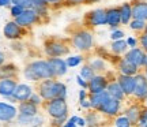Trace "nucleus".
Segmentation results:
<instances>
[{
  "label": "nucleus",
  "instance_id": "nucleus-3",
  "mask_svg": "<svg viewBox=\"0 0 147 127\" xmlns=\"http://www.w3.org/2000/svg\"><path fill=\"white\" fill-rule=\"evenodd\" d=\"M71 47H74L79 52H90L94 47V37L93 33L87 27H79L76 30H74L71 37Z\"/></svg>",
  "mask_w": 147,
  "mask_h": 127
},
{
  "label": "nucleus",
  "instance_id": "nucleus-44",
  "mask_svg": "<svg viewBox=\"0 0 147 127\" xmlns=\"http://www.w3.org/2000/svg\"><path fill=\"white\" fill-rule=\"evenodd\" d=\"M127 44H128V48H135V47H139V38L134 37V36H129V37L125 40Z\"/></svg>",
  "mask_w": 147,
  "mask_h": 127
},
{
  "label": "nucleus",
  "instance_id": "nucleus-16",
  "mask_svg": "<svg viewBox=\"0 0 147 127\" xmlns=\"http://www.w3.org/2000/svg\"><path fill=\"white\" fill-rule=\"evenodd\" d=\"M18 116V108L8 103H0V122H12Z\"/></svg>",
  "mask_w": 147,
  "mask_h": 127
},
{
  "label": "nucleus",
  "instance_id": "nucleus-38",
  "mask_svg": "<svg viewBox=\"0 0 147 127\" xmlns=\"http://www.w3.org/2000/svg\"><path fill=\"white\" fill-rule=\"evenodd\" d=\"M45 123V116L42 115L41 112L37 113L36 116H33V123L32 126H37V127H42V124Z\"/></svg>",
  "mask_w": 147,
  "mask_h": 127
},
{
  "label": "nucleus",
  "instance_id": "nucleus-1",
  "mask_svg": "<svg viewBox=\"0 0 147 127\" xmlns=\"http://www.w3.org/2000/svg\"><path fill=\"white\" fill-rule=\"evenodd\" d=\"M37 93L45 101L52 98H67V86L59 78H48L37 82Z\"/></svg>",
  "mask_w": 147,
  "mask_h": 127
},
{
  "label": "nucleus",
  "instance_id": "nucleus-53",
  "mask_svg": "<svg viewBox=\"0 0 147 127\" xmlns=\"http://www.w3.org/2000/svg\"><path fill=\"white\" fill-rule=\"evenodd\" d=\"M143 73H144V75H146V78H147V69H144V71H143Z\"/></svg>",
  "mask_w": 147,
  "mask_h": 127
},
{
  "label": "nucleus",
  "instance_id": "nucleus-22",
  "mask_svg": "<svg viewBox=\"0 0 147 127\" xmlns=\"http://www.w3.org/2000/svg\"><path fill=\"white\" fill-rule=\"evenodd\" d=\"M106 92L109 93L110 97H113V98H117V100H120V101H124V100L127 98L125 93H124V90L121 89L120 84L117 82V78H116V79L109 81V84H108V88H106Z\"/></svg>",
  "mask_w": 147,
  "mask_h": 127
},
{
  "label": "nucleus",
  "instance_id": "nucleus-42",
  "mask_svg": "<svg viewBox=\"0 0 147 127\" xmlns=\"http://www.w3.org/2000/svg\"><path fill=\"white\" fill-rule=\"evenodd\" d=\"M136 127H147V108H144L142 112V115L139 117V122H138Z\"/></svg>",
  "mask_w": 147,
  "mask_h": 127
},
{
  "label": "nucleus",
  "instance_id": "nucleus-54",
  "mask_svg": "<svg viewBox=\"0 0 147 127\" xmlns=\"http://www.w3.org/2000/svg\"><path fill=\"white\" fill-rule=\"evenodd\" d=\"M144 105H146V108H147V97H146V100H144Z\"/></svg>",
  "mask_w": 147,
  "mask_h": 127
},
{
  "label": "nucleus",
  "instance_id": "nucleus-34",
  "mask_svg": "<svg viewBox=\"0 0 147 127\" xmlns=\"http://www.w3.org/2000/svg\"><path fill=\"white\" fill-rule=\"evenodd\" d=\"M16 122L19 123V124H22V126H32L33 123V116H30V115H25V113H19L18 112V116H16Z\"/></svg>",
  "mask_w": 147,
  "mask_h": 127
},
{
  "label": "nucleus",
  "instance_id": "nucleus-21",
  "mask_svg": "<svg viewBox=\"0 0 147 127\" xmlns=\"http://www.w3.org/2000/svg\"><path fill=\"white\" fill-rule=\"evenodd\" d=\"M18 82L15 81V78H1L0 79V96L3 97H10L14 94Z\"/></svg>",
  "mask_w": 147,
  "mask_h": 127
},
{
  "label": "nucleus",
  "instance_id": "nucleus-4",
  "mask_svg": "<svg viewBox=\"0 0 147 127\" xmlns=\"http://www.w3.org/2000/svg\"><path fill=\"white\" fill-rule=\"evenodd\" d=\"M71 51V41L69 38H57L49 37L44 42V52L47 58H61L67 56Z\"/></svg>",
  "mask_w": 147,
  "mask_h": 127
},
{
  "label": "nucleus",
  "instance_id": "nucleus-28",
  "mask_svg": "<svg viewBox=\"0 0 147 127\" xmlns=\"http://www.w3.org/2000/svg\"><path fill=\"white\" fill-rule=\"evenodd\" d=\"M120 7V14H121V25H129L132 21V4L131 3H123Z\"/></svg>",
  "mask_w": 147,
  "mask_h": 127
},
{
  "label": "nucleus",
  "instance_id": "nucleus-37",
  "mask_svg": "<svg viewBox=\"0 0 147 127\" xmlns=\"http://www.w3.org/2000/svg\"><path fill=\"white\" fill-rule=\"evenodd\" d=\"M47 3L52 10V8H60V7L65 5V3H68V0H47Z\"/></svg>",
  "mask_w": 147,
  "mask_h": 127
},
{
  "label": "nucleus",
  "instance_id": "nucleus-24",
  "mask_svg": "<svg viewBox=\"0 0 147 127\" xmlns=\"http://www.w3.org/2000/svg\"><path fill=\"white\" fill-rule=\"evenodd\" d=\"M18 112L19 113H25V115H30V116H36L37 113L41 112V107L33 104L30 100L21 101L19 107H18Z\"/></svg>",
  "mask_w": 147,
  "mask_h": 127
},
{
  "label": "nucleus",
  "instance_id": "nucleus-35",
  "mask_svg": "<svg viewBox=\"0 0 147 127\" xmlns=\"http://www.w3.org/2000/svg\"><path fill=\"white\" fill-rule=\"evenodd\" d=\"M25 11V8L23 7H21V5H16V4H11V7H10V14H11V16L15 19L16 16H19Z\"/></svg>",
  "mask_w": 147,
  "mask_h": 127
},
{
  "label": "nucleus",
  "instance_id": "nucleus-51",
  "mask_svg": "<svg viewBox=\"0 0 147 127\" xmlns=\"http://www.w3.org/2000/svg\"><path fill=\"white\" fill-rule=\"evenodd\" d=\"M3 63H5V59H4V55L0 52V66H1Z\"/></svg>",
  "mask_w": 147,
  "mask_h": 127
},
{
  "label": "nucleus",
  "instance_id": "nucleus-19",
  "mask_svg": "<svg viewBox=\"0 0 147 127\" xmlns=\"http://www.w3.org/2000/svg\"><path fill=\"white\" fill-rule=\"evenodd\" d=\"M132 4V18L142 19L147 22V1L146 0H134Z\"/></svg>",
  "mask_w": 147,
  "mask_h": 127
},
{
  "label": "nucleus",
  "instance_id": "nucleus-17",
  "mask_svg": "<svg viewBox=\"0 0 147 127\" xmlns=\"http://www.w3.org/2000/svg\"><path fill=\"white\" fill-rule=\"evenodd\" d=\"M106 25L113 30L121 25L120 7H109L106 8Z\"/></svg>",
  "mask_w": 147,
  "mask_h": 127
},
{
  "label": "nucleus",
  "instance_id": "nucleus-15",
  "mask_svg": "<svg viewBox=\"0 0 147 127\" xmlns=\"http://www.w3.org/2000/svg\"><path fill=\"white\" fill-rule=\"evenodd\" d=\"M117 82L120 84L121 89L124 90L127 97L134 96V92H135V75L119 74L117 75Z\"/></svg>",
  "mask_w": 147,
  "mask_h": 127
},
{
  "label": "nucleus",
  "instance_id": "nucleus-49",
  "mask_svg": "<svg viewBox=\"0 0 147 127\" xmlns=\"http://www.w3.org/2000/svg\"><path fill=\"white\" fill-rule=\"evenodd\" d=\"M12 0H0V7H11Z\"/></svg>",
  "mask_w": 147,
  "mask_h": 127
},
{
  "label": "nucleus",
  "instance_id": "nucleus-6",
  "mask_svg": "<svg viewBox=\"0 0 147 127\" xmlns=\"http://www.w3.org/2000/svg\"><path fill=\"white\" fill-rule=\"evenodd\" d=\"M106 25V8H95L83 16V26L87 29Z\"/></svg>",
  "mask_w": 147,
  "mask_h": 127
},
{
  "label": "nucleus",
  "instance_id": "nucleus-18",
  "mask_svg": "<svg viewBox=\"0 0 147 127\" xmlns=\"http://www.w3.org/2000/svg\"><path fill=\"white\" fill-rule=\"evenodd\" d=\"M33 92H34V89H33V86H30V85L27 84H18L16 85L15 90H14V94H12V97L15 98L16 103H21V101H26L30 98V96L33 94Z\"/></svg>",
  "mask_w": 147,
  "mask_h": 127
},
{
  "label": "nucleus",
  "instance_id": "nucleus-46",
  "mask_svg": "<svg viewBox=\"0 0 147 127\" xmlns=\"http://www.w3.org/2000/svg\"><path fill=\"white\" fill-rule=\"evenodd\" d=\"M79 104H80V107L83 108V109H91V103H90V100H89V97L87 98H84V100H82V101H79Z\"/></svg>",
  "mask_w": 147,
  "mask_h": 127
},
{
  "label": "nucleus",
  "instance_id": "nucleus-32",
  "mask_svg": "<svg viewBox=\"0 0 147 127\" xmlns=\"http://www.w3.org/2000/svg\"><path fill=\"white\" fill-rule=\"evenodd\" d=\"M79 75L83 78V79H86L87 82H89V79H91L95 75V71L91 67H90L89 63H86L82 66V69H80V73H79Z\"/></svg>",
  "mask_w": 147,
  "mask_h": 127
},
{
  "label": "nucleus",
  "instance_id": "nucleus-7",
  "mask_svg": "<svg viewBox=\"0 0 147 127\" xmlns=\"http://www.w3.org/2000/svg\"><path fill=\"white\" fill-rule=\"evenodd\" d=\"M14 21L19 25V26L25 27V29H29V27L34 26V25H38V23H42L44 19L41 18V15L37 12L34 8H26V10L22 12L19 16H16Z\"/></svg>",
  "mask_w": 147,
  "mask_h": 127
},
{
  "label": "nucleus",
  "instance_id": "nucleus-48",
  "mask_svg": "<svg viewBox=\"0 0 147 127\" xmlns=\"http://www.w3.org/2000/svg\"><path fill=\"white\" fill-rule=\"evenodd\" d=\"M76 124H78L79 127H86V119H84V117H80V116H78V120H76Z\"/></svg>",
  "mask_w": 147,
  "mask_h": 127
},
{
  "label": "nucleus",
  "instance_id": "nucleus-29",
  "mask_svg": "<svg viewBox=\"0 0 147 127\" xmlns=\"http://www.w3.org/2000/svg\"><path fill=\"white\" fill-rule=\"evenodd\" d=\"M89 64L90 67L95 71V74H102V73H105L108 70L106 69V62L102 58H100V56H95V58L90 59Z\"/></svg>",
  "mask_w": 147,
  "mask_h": 127
},
{
  "label": "nucleus",
  "instance_id": "nucleus-12",
  "mask_svg": "<svg viewBox=\"0 0 147 127\" xmlns=\"http://www.w3.org/2000/svg\"><path fill=\"white\" fill-rule=\"evenodd\" d=\"M124 58L128 59L129 62L138 66L139 69L144 67V60H146V52L143 51L140 47H135V48H129L125 53H124Z\"/></svg>",
  "mask_w": 147,
  "mask_h": 127
},
{
  "label": "nucleus",
  "instance_id": "nucleus-55",
  "mask_svg": "<svg viewBox=\"0 0 147 127\" xmlns=\"http://www.w3.org/2000/svg\"><path fill=\"white\" fill-rule=\"evenodd\" d=\"M144 32H147V22H146V30H144Z\"/></svg>",
  "mask_w": 147,
  "mask_h": 127
},
{
  "label": "nucleus",
  "instance_id": "nucleus-36",
  "mask_svg": "<svg viewBox=\"0 0 147 127\" xmlns=\"http://www.w3.org/2000/svg\"><path fill=\"white\" fill-rule=\"evenodd\" d=\"M29 100L32 101L33 104H36V105H38V107H42V104L45 103V100H44V98H42L37 92H33V94L30 96V98H29Z\"/></svg>",
  "mask_w": 147,
  "mask_h": 127
},
{
  "label": "nucleus",
  "instance_id": "nucleus-25",
  "mask_svg": "<svg viewBox=\"0 0 147 127\" xmlns=\"http://www.w3.org/2000/svg\"><path fill=\"white\" fill-rule=\"evenodd\" d=\"M109 97L110 96L106 90L105 92H101V93H97V94H89V100H90V103H91V108L98 111Z\"/></svg>",
  "mask_w": 147,
  "mask_h": 127
},
{
  "label": "nucleus",
  "instance_id": "nucleus-10",
  "mask_svg": "<svg viewBox=\"0 0 147 127\" xmlns=\"http://www.w3.org/2000/svg\"><path fill=\"white\" fill-rule=\"evenodd\" d=\"M25 27L19 26L15 21H10L7 22L3 27V34H4V37L7 40H11V41H16V40H19L25 36Z\"/></svg>",
  "mask_w": 147,
  "mask_h": 127
},
{
  "label": "nucleus",
  "instance_id": "nucleus-50",
  "mask_svg": "<svg viewBox=\"0 0 147 127\" xmlns=\"http://www.w3.org/2000/svg\"><path fill=\"white\" fill-rule=\"evenodd\" d=\"M68 3H74V4H79V3H84V4H89V0H68Z\"/></svg>",
  "mask_w": 147,
  "mask_h": 127
},
{
  "label": "nucleus",
  "instance_id": "nucleus-56",
  "mask_svg": "<svg viewBox=\"0 0 147 127\" xmlns=\"http://www.w3.org/2000/svg\"><path fill=\"white\" fill-rule=\"evenodd\" d=\"M30 127H37V126H30Z\"/></svg>",
  "mask_w": 147,
  "mask_h": 127
},
{
  "label": "nucleus",
  "instance_id": "nucleus-43",
  "mask_svg": "<svg viewBox=\"0 0 147 127\" xmlns=\"http://www.w3.org/2000/svg\"><path fill=\"white\" fill-rule=\"evenodd\" d=\"M67 122V117H60V119H51V127H61Z\"/></svg>",
  "mask_w": 147,
  "mask_h": 127
},
{
  "label": "nucleus",
  "instance_id": "nucleus-5",
  "mask_svg": "<svg viewBox=\"0 0 147 127\" xmlns=\"http://www.w3.org/2000/svg\"><path fill=\"white\" fill-rule=\"evenodd\" d=\"M51 119L68 117V104L65 98H52L45 101L41 107Z\"/></svg>",
  "mask_w": 147,
  "mask_h": 127
},
{
  "label": "nucleus",
  "instance_id": "nucleus-31",
  "mask_svg": "<svg viewBox=\"0 0 147 127\" xmlns=\"http://www.w3.org/2000/svg\"><path fill=\"white\" fill-rule=\"evenodd\" d=\"M84 58L82 55H69L68 58L65 59V63L68 66V69H74V67H76L79 64L83 63Z\"/></svg>",
  "mask_w": 147,
  "mask_h": 127
},
{
  "label": "nucleus",
  "instance_id": "nucleus-40",
  "mask_svg": "<svg viewBox=\"0 0 147 127\" xmlns=\"http://www.w3.org/2000/svg\"><path fill=\"white\" fill-rule=\"evenodd\" d=\"M12 4L21 5V7H23L25 10H26V8H33L32 0H12Z\"/></svg>",
  "mask_w": 147,
  "mask_h": 127
},
{
  "label": "nucleus",
  "instance_id": "nucleus-39",
  "mask_svg": "<svg viewBox=\"0 0 147 127\" xmlns=\"http://www.w3.org/2000/svg\"><path fill=\"white\" fill-rule=\"evenodd\" d=\"M125 36V33L120 30V29H113L112 33H110V40L112 41H116V40H121V38H124Z\"/></svg>",
  "mask_w": 147,
  "mask_h": 127
},
{
  "label": "nucleus",
  "instance_id": "nucleus-33",
  "mask_svg": "<svg viewBox=\"0 0 147 127\" xmlns=\"http://www.w3.org/2000/svg\"><path fill=\"white\" fill-rule=\"evenodd\" d=\"M115 127H134L125 115H117L115 117Z\"/></svg>",
  "mask_w": 147,
  "mask_h": 127
},
{
  "label": "nucleus",
  "instance_id": "nucleus-45",
  "mask_svg": "<svg viewBox=\"0 0 147 127\" xmlns=\"http://www.w3.org/2000/svg\"><path fill=\"white\" fill-rule=\"evenodd\" d=\"M76 84H78L82 89H87V86H89V82L86 79H83L80 75H76Z\"/></svg>",
  "mask_w": 147,
  "mask_h": 127
},
{
  "label": "nucleus",
  "instance_id": "nucleus-8",
  "mask_svg": "<svg viewBox=\"0 0 147 127\" xmlns=\"http://www.w3.org/2000/svg\"><path fill=\"white\" fill-rule=\"evenodd\" d=\"M108 84H109L108 74H95L91 79H89V86H87L89 94H97L101 92H105L108 88Z\"/></svg>",
  "mask_w": 147,
  "mask_h": 127
},
{
  "label": "nucleus",
  "instance_id": "nucleus-30",
  "mask_svg": "<svg viewBox=\"0 0 147 127\" xmlns=\"http://www.w3.org/2000/svg\"><path fill=\"white\" fill-rule=\"evenodd\" d=\"M129 29L132 32H136V33H143L146 30V21H142V19H135L132 18V21L129 22Z\"/></svg>",
  "mask_w": 147,
  "mask_h": 127
},
{
  "label": "nucleus",
  "instance_id": "nucleus-27",
  "mask_svg": "<svg viewBox=\"0 0 147 127\" xmlns=\"http://www.w3.org/2000/svg\"><path fill=\"white\" fill-rule=\"evenodd\" d=\"M129 48H128V44L124 38H121V40H116L110 44V52L113 53L115 56H121V55H124V53L128 51Z\"/></svg>",
  "mask_w": 147,
  "mask_h": 127
},
{
  "label": "nucleus",
  "instance_id": "nucleus-2",
  "mask_svg": "<svg viewBox=\"0 0 147 127\" xmlns=\"http://www.w3.org/2000/svg\"><path fill=\"white\" fill-rule=\"evenodd\" d=\"M23 77L25 79L32 81V82H40L42 79L48 78H55L51 66L47 59H37L30 63H27L23 69Z\"/></svg>",
  "mask_w": 147,
  "mask_h": 127
},
{
  "label": "nucleus",
  "instance_id": "nucleus-13",
  "mask_svg": "<svg viewBox=\"0 0 147 127\" xmlns=\"http://www.w3.org/2000/svg\"><path fill=\"white\" fill-rule=\"evenodd\" d=\"M48 63L52 69L55 78H61L68 73V66L65 63V59L61 58H47Z\"/></svg>",
  "mask_w": 147,
  "mask_h": 127
},
{
  "label": "nucleus",
  "instance_id": "nucleus-52",
  "mask_svg": "<svg viewBox=\"0 0 147 127\" xmlns=\"http://www.w3.org/2000/svg\"><path fill=\"white\" fill-rule=\"evenodd\" d=\"M143 69H147V52H146V60H144V67Z\"/></svg>",
  "mask_w": 147,
  "mask_h": 127
},
{
  "label": "nucleus",
  "instance_id": "nucleus-23",
  "mask_svg": "<svg viewBox=\"0 0 147 127\" xmlns=\"http://www.w3.org/2000/svg\"><path fill=\"white\" fill-rule=\"evenodd\" d=\"M102 116H105L104 113H101L100 111H97V109H87L86 112V127H100L102 124Z\"/></svg>",
  "mask_w": 147,
  "mask_h": 127
},
{
  "label": "nucleus",
  "instance_id": "nucleus-47",
  "mask_svg": "<svg viewBox=\"0 0 147 127\" xmlns=\"http://www.w3.org/2000/svg\"><path fill=\"white\" fill-rule=\"evenodd\" d=\"M89 97V92L86 89H80L79 90V101H82L84 100V98H87Z\"/></svg>",
  "mask_w": 147,
  "mask_h": 127
},
{
  "label": "nucleus",
  "instance_id": "nucleus-11",
  "mask_svg": "<svg viewBox=\"0 0 147 127\" xmlns=\"http://www.w3.org/2000/svg\"><path fill=\"white\" fill-rule=\"evenodd\" d=\"M121 103L123 101L117 100V98H113V97H109L98 111L108 117H116L121 111Z\"/></svg>",
  "mask_w": 147,
  "mask_h": 127
},
{
  "label": "nucleus",
  "instance_id": "nucleus-26",
  "mask_svg": "<svg viewBox=\"0 0 147 127\" xmlns=\"http://www.w3.org/2000/svg\"><path fill=\"white\" fill-rule=\"evenodd\" d=\"M18 75V67L14 63H3L0 66V79L1 78H15Z\"/></svg>",
  "mask_w": 147,
  "mask_h": 127
},
{
  "label": "nucleus",
  "instance_id": "nucleus-14",
  "mask_svg": "<svg viewBox=\"0 0 147 127\" xmlns=\"http://www.w3.org/2000/svg\"><path fill=\"white\" fill-rule=\"evenodd\" d=\"M116 67L119 70V74H124V75H136L140 69L135 66V64L129 62L128 59H125L124 56L123 58H119L117 56V63H116Z\"/></svg>",
  "mask_w": 147,
  "mask_h": 127
},
{
  "label": "nucleus",
  "instance_id": "nucleus-9",
  "mask_svg": "<svg viewBox=\"0 0 147 127\" xmlns=\"http://www.w3.org/2000/svg\"><path fill=\"white\" fill-rule=\"evenodd\" d=\"M135 100L139 103H143L147 97V78L144 73L139 71L135 75V92H134Z\"/></svg>",
  "mask_w": 147,
  "mask_h": 127
},
{
  "label": "nucleus",
  "instance_id": "nucleus-20",
  "mask_svg": "<svg viewBox=\"0 0 147 127\" xmlns=\"http://www.w3.org/2000/svg\"><path fill=\"white\" fill-rule=\"evenodd\" d=\"M143 109H144V108L142 107L140 103H134V104H131V105L124 111V115L129 119V122L132 123V126H136L138 122H139V117L142 115Z\"/></svg>",
  "mask_w": 147,
  "mask_h": 127
},
{
  "label": "nucleus",
  "instance_id": "nucleus-41",
  "mask_svg": "<svg viewBox=\"0 0 147 127\" xmlns=\"http://www.w3.org/2000/svg\"><path fill=\"white\" fill-rule=\"evenodd\" d=\"M138 38H139V47L142 48L144 52H147V32H143Z\"/></svg>",
  "mask_w": 147,
  "mask_h": 127
}]
</instances>
